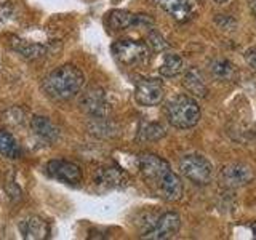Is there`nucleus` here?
Wrapping results in <instances>:
<instances>
[{"label": "nucleus", "instance_id": "1", "mask_svg": "<svg viewBox=\"0 0 256 240\" xmlns=\"http://www.w3.org/2000/svg\"><path fill=\"white\" fill-rule=\"evenodd\" d=\"M138 168L146 186L166 202H176L182 197V182L170 164L156 154H142L138 160Z\"/></svg>", "mask_w": 256, "mask_h": 240}, {"label": "nucleus", "instance_id": "2", "mask_svg": "<svg viewBox=\"0 0 256 240\" xmlns=\"http://www.w3.org/2000/svg\"><path fill=\"white\" fill-rule=\"evenodd\" d=\"M85 85V76L74 64H64L48 74L42 88L48 98L56 101H68L77 96Z\"/></svg>", "mask_w": 256, "mask_h": 240}, {"label": "nucleus", "instance_id": "3", "mask_svg": "<svg viewBox=\"0 0 256 240\" xmlns=\"http://www.w3.org/2000/svg\"><path fill=\"white\" fill-rule=\"evenodd\" d=\"M165 116L172 126L178 130H189L200 122L202 112L196 98H190L188 94H176L165 102Z\"/></svg>", "mask_w": 256, "mask_h": 240}, {"label": "nucleus", "instance_id": "4", "mask_svg": "<svg viewBox=\"0 0 256 240\" xmlns=\"http://www.w3.org/2000/svg\"><path fill=\"white\" fill-rule=\"evenodd\" d=\"M110 50L116 61L125 68H142L150 60L149 45L138 40H117Z\"/></svg>", "mask_w": 256, "mask_h": 240}, {"label": "nucleus", "instance_id": "5", "mask_svg": "<svg viewBox=\"0 0 256 240\" xmlns=\"http://www.w3.org/2000/svg\"><path fill=\"white\" fill-rule=\"evenodd\" d=\"M181 228V216L174 212H165L154 216L150 224L142 229L141 237L150 240H166L173 238L180 232Z\"/></svg>", "mask_w": 256, "mask_h": 240}, {"label": "nucleus", "instance_id": "6", "mask_svg": "<svg viewBox=\"0 0 256 240\" xmlns=\"http://www.w3.org/2000/svg\"><path fill=\"white\" fill-rule=\"evenodd\" d=\"M180 170L184 178H188L190 182L197 186H206L212 181L213 165L206 157L200 154H188L181 158Z\"/></svg>", "mask_w": 256, "mask_h": 240}, {"label": "nucleus", "instance_id": "7", "mask_svg": "<svg viewBox=\"0 0 256 240\" xmlns=\"http://www.w3.org/2000/svg\"><path fill=\"white\" fill-rule=\"evenodd\" d=\"M165 86L164 82L157 77H142L136 82L134 100L140 106L154 108L164 101Z\"/></svg>", "mask_w": 256, "mask_h": 240}, {"label": "nucleus", "instance_id": "8", "mask_svg": "<svg viewBox=\"0 0 256 240\" xmlns=\"http://www.w3.org/2000/svg\"><path fill=\"white\" fill-rule=\"evenodd\" d=\"M46 173L50 178L69 186H78L82 182V168L69 160H50L46 164Z\"/></svg>", "mask_w": 256, "mask_h": 240}, {"label": "nucleus", "instance_id": "9", "mask_svg": "<svg viewBox=\"0 0 256 240\" xmlns=\"http://www.w3.org/2000/svg\"><path fill=\"white\" fill-rule=\"evenodd\" d=\"M80 106H82V109L93 118L108 117V114L110 112L108 94L100 86H93L90 90H86L82 94V98H80Z\"/></svg>", "mask_w": 256, "mask_h": 240}, {"label": "nucleus", "instance_id": "10", "mask_svg": "<svg viewBox=\"0 0 256 240\" xmlns=\"http://www.w3.org/2000/svg\"><path fill=\"white\" fill-rule=\"evenodd\" d=\"M220 178L226 188L237 189V188H244L246 184H250L254 180V173L248 165L234 162V164H228L222 166V170L220 172Z\"/></svg>", "mask_w": 256, "mask_h": 240}, {"label": "nucleus", "instance_id": "11", "mask_svg": "<svg viewBox=\"0 0 256 240\" xmlns=\"http://www.w3.org/2000/svg\"><path fill=\"white\" fill-rule=\"evenodd\" d=\"M152 21L148 14L132 13L126 10H114L108 14V26L112 30H125L136 26H152Z\"/></svg>", "mask_w": 256, "mask_h": 240}, {"label": "nucleus", "instance_id": "12", "mask_svg": "<svg viewBox=\"0 0 256 240\" xmlns=\"http://www.w3.org/2000/svg\"><path fill=\"white\" fill-rule=\"evenodd\" d=\"M22 238H30V240H44L52 236V228L45 220L40 216L30 214L26 216L18 226Z\"/></svg>", "mask_w": 256, "mask_h": 240}, {"label": "nucleus", "instance_id": "13", "mask_svg": "<svg viewBox=\"0 0 256 240\" xmlns=\"http://www.w3.org/2000/svg\"><path fill=\"white\" fill-rule=\"evenodd\" d=\"M30 130L36 134V138L42 140L48 144H54L61 138L60 126L44 116H36L30 118Z\"/></svg>", "mask_w": 256, "mask_h": 240}, {"label": "nucleus", "instance_id": "14", "mask_svg": "<svg viewBox=\"0 0 256 240\" xmlns=\"http://www.w3.org/2000/svg\"><path fill=\"white\" fill-rule=\"evenodd\" d=\"M210 74L214 80L224 84H232L238 78V70L237 66L228 58H216L210 62Z\"/></svg>", "mask_w": 256, "mask_h": 240}, {"label": "nucleus", "instance_id": "15", "mask_svg": "<svg viewBox=\"0 0 256 240\" xmlns=\"http://www.w3.org/2000/svg\"><path fill=\"white\" fill-rule=\"evenodd\" d=\"M154 2L166 14H170L173 20L180 22L189 21L192 16V8L189 0H154Z\"/></svg>", "mask_w": 256, "mask_h": 240}, {"label": "nucleus", "instance_id": "16", "mask_svg": "<svg viewBox=\"0 0 256 240\" xmlns=\"http://www.w3.org/2000/svg\"><path fill=\"white\" fill-rule=\"evenodd\" d=\"M94 181L98 186H102V188H122L126 184V176L125 173L120 170V168H116V166H106V168H101L98 170L94 176Z\"/></svg>", "mask_w": 256, "mask_h": 240}, {"label": "nucleus", "instance_id": "17", "mask_svg": "<svg viewBox=\"0 0 256 240\" xmlns=\"http://www.w3.org/2000/svg\"><path fill=\"white\" fill-rule=\"evenodd\" d=\"M181 82H182V86L186 88L190 94H194L196 98H205L208 94V86L205 84L202 74L194 68L184 70Z\"/></svg>", "mask_w": 256, "mask_h": 240}, {"label": "nucleus", "instance_id": "18", "mask_svg": "<svg viewBox=\"0 0 256 240\" xmlns=\"http://www.w3.org/2000/svg\"><path fill=\"white\" fill-rule=\"evenodd\" d=\"M184 70H186V62H184V60L180 54H174V53L165 54L164 61L158 68L160 76L166 77V78L178 77V76L184 74Z\"/></svg>", "mask_w": 256, "mask_h": 240}, {"label": "nucleus", "instance_id": "19", "mask_svg": "<svg viewBox=\"0 0 256 240\" xmlns=\"http://www.w3.org/2000/svg\"><path fill=\"white\" fill-rule=\"evenodd\" d=\"M13 48L20 54H22L24 58L28 60H34L40 58L48 52V46L44 44H36V42H29V40H14Z\"/></svg>", "mask_w": 256, "mask_h": 240}, {"label": "nucleus", "instance_id": "20", "mask_svg": "<svg viewBox=\"0 0 256 240\" xmlns=\"http://www.w3.org/2000/svg\"><path fill=\"white\" fill-rule=\"evenodd\" d=\"M22 154L21 146L16 138L5 130H0V156L6 158H20Z\"/></svg>", "mask_w": 256, "mask_h": 240}, {"label": "nucleus", "instance_id": "21", "mask_svg": "<svg viewBox=\"0 0 256 240\" xmlns=\"http://www.w3.org/2000/svg\"><path fill=\"white\" fill-rule=\"evenodd\" d=\"M165 128L158 124H144L138 132V141H158L165 136Z\"/></svg>", "mask_w": 256, "mask_h": 240}, {"label": "nucleus", "instance_id": "22", "mask_svg": "<svg viewBox=\"0 0 256 240\" xmlns=\"http://www.w3.org/2000/svg\"><path fill=\"white\" fill-rule=\"evenodd\" d=\"M148 45H149V48H152L154 52H162V50H165V48L168 46L166 42L164 40V37L160 36L157 30H154V32H152V34L149 36V38H148Z\"/></svg>", "mask_w": 256, "mask_h": 240}, {"label": "nucleus", "instance_id": "23", "mask_svg": "<svg viewBox=\"0 0 256 240\" xmlns=\"http://www.w3.org/2000/svg\"><path fill=\"white\" fill-rule=\"evenodd\" d=\"M245 61L248 66L252 68V70L256 74V46H252V48H248V50L245 52Z\"/></svg>", "mask_w": 256, "mask_h": 240}, {"label": "nucleus", "instance_id": "24", "mask_svg": "<svg viewBox=\"0 0 256 240\" xmlns=\"http://www.w3.org/2000/svg\"><path fill=\"white\" fill-rule=\"evenodd\" d=\"M252 12H253L254 18H256V0H253V2H252Z\"/></svg>", "mask_w": 256, "mask_h": 240}, {"label": "nucleus", "instance_id": "25", "mask_svg": "<svg viewBox=\"0 0 256 240\" xmlns=\"http://www.w3.org/2000/svg\"><path fill=\"white\" fill-rule=\"evenodd\" d=\"M216 4H220V5H224V4H229L230 0H214Z\"/></svg>", "mask_w": 256, "mask_h": 240}, {"label": "nucleus", "instance_id": "26", "mask_svg": "<svg viewBox=\"0 0 256 240\" xmlns=\"http://www.w3.org/2000/svg\"><path fill=\"white\" fill-rule=\"evenodd\" d=\"M252 229H253V234H254V237H256V222L252 226Z\"/></svg>", "mask_w": 256, "mask_h": 240}]
</instances>
